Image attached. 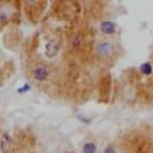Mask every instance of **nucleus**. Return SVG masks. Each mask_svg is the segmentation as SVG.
<instances>
[{
	"label": "nucleus",
	"instance_id": "obj_1",
	"mask_svg": "<svg viewBox=\"0 0 153 153\" xmlns=\"http://www.w3.org/2000/svg\"><path fill=\"white\" fill-rule=\"evenodd\" d=\"M95 50H97L98 56H101V58H108V56L111 55V53H113V45H111V42H109V40H101V42H98Z\"/></svg>",
	"mask_w": 153,
	"mask_h": 153
},
{
	"label": "nucleus",
	"instance_id": "obj_2",
	"mask_svg": "<svg viewBox=\"0 0 153 153\" xmlns=\"http://www.w3.org/2000/svg\"><path fill=\"white\" fill-rule=\"evenodd\" d=\"M59 50H61V43L56 39H51L46 43L45 54L47 58H54V56H56V54L59 53Z\"/></svg>",
	"mask_w": 153,
	"mask_h": 153
},
{
	"label": "nucleus",
	"instance_id": "obj_3",
	"mask_svg": "<svg viewBox=\"0 0 153 153\" xmlns=\"http://www.w3.org/2000/svg\"><path fill=\"white\" fill-rule=\"evenodd\" d=\"M48 76H50V69L46 66L39 65V66L34 67V70H32V78H34L35 81L43 82V81H46Z\"/></svg>",
	"mask_w": 153,
	"mask_h": 153
},
{
	"label": "nucleus",
	"instance_id": "obj_4",
	"mask_svg": "<svg viewBox=\"0 0 153 153\" xmlns=\"http://www.w3.org/2000/svg\"><path fill=\"white\" fill-rule=\"evenodd\" d=\"M12 148V138L8 133H1L0 136V152L1 153H10Z\"/></svg>",
	"mask_w": 153,
	"mask_h": 153
},
{
	"label": "nucleus",
	"instance_id": "obj_5",
	"mask_svg": "<svg viewBox=\"0 0 153 153\" xmlns=\"http://www.w3.org/2000/svg\"><path fill=\"white\" fill-rule=\"evenodd\" d=\"M100 30H101V32L105 35H114L117 31V26H116V23L111 20H103L100 26Z\"/></svg>",
	"mask_w": 153,
	"mask_h": 153
},
{
	"label": "nucleus",
	"instance_id": "obj_6",
	"mask_svg": "<svg viewBox=\"0 0 153 153\" xmlns=\"http://www.w3.org/2000/svg\"><path fill=\"white\" fill-rule=\"evenodd\" d=\"M98 148L94 141H87L82 145V153H97Z\"/></svg>",
	"mask_w": 153,
	"mask_h": 153
},
{
	"label": "nucleus",
	"instance_id": "obj_7",
	"mask_svg": "<svg viewBox=\"0 0 153 153\" xmlns=\"http://www.w3.org/2000/svg\"><path fill=\"white\" fill-rule=\"evenodd\" d=\"M85 45V39L82 35H75L74 38L71 39V47L75 48V50H79V48H82Z\"/></svg>",
	"mask_w": 153,
	"mask_h": 153
},
{
	"label": "nucleus",
	"instance_id": "obj_8",
	"mask_svg": "<svg viewBox=\"0 0 153 153\" xmlns=\"http://www.w3.org/2000/svg\"><path fill=\"white\" fill-rule=\"evenodd\" d=\"M140 73L143 75H151L153 73V65L151 62H144L140 65Z\"/></svg>",
	"mask_w": 153,
	"mask_h": 153
},
{
	"label": "nucleus",
	"instance_id": "obj_9",
	"mask_svg": "<svg viewBox=\"0 0 153 153\" xmlns=\"http://www.w3.org/2000/svg\"><path fill=\"white\" fill-rule=\"evenodd\" d=\"M103 153H116V149L113 146H108V148L103 149Z\"/></svg>",
	"mask_w": 153,
	"mask_h": 153
},
{
	"label": "nucleus",
	"instance_id": "obj_10",
	"mask_svg": "<svg viewBox=\"0 0 153 153\" xmlns=\"http://www.w3.org/2000/svg\"><path fill=\"white\" fill-rule=\"evenodd\" d=\"M152 137H153V129H152Z\"/></svg>",
	"mask_w": 153,
	"mask_h": 153
},
{
	"label": "nucleus",
	"instance_id": "obj_11",
	"mask_svg": "<svg viewBox=\"0 0 153 153\" xmlns=\"http://www.w3.org/2000/svg\"><path fill=\"white\" fill-rule=\"evenodd\" d=\"M0 82H1V76H0Z\"/></svg>",
	"mask_w": 153,
	"mask_h": 153
}]
</instances>
